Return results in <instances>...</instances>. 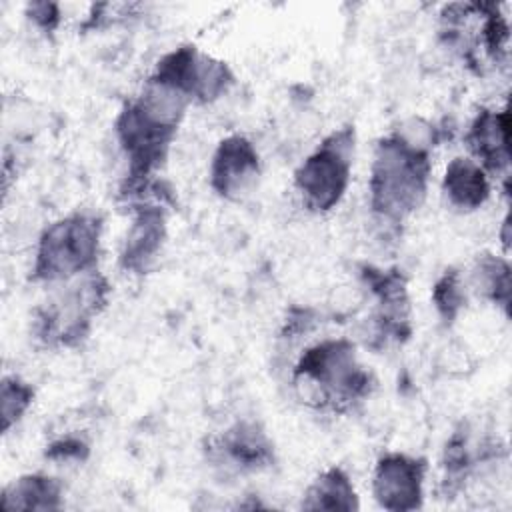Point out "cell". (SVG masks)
I'll return each instance as SVG.
<instances>
[{
	"label": "cell",
	"mask_w": 512,
	"mask_h": 512,
	"mask_svg": "<svg viewBox=\"0 0 512 512\" xmlns=\"http://www.w3.org/2000/svg\"><path fill=\"white\" fill-rule=\"evenodd\" d=\"M442 192L460 212L478 210L490 196V180L484 168L468 156L452 158L444 170Z\"/></svg>",
	"instance_id": "cell-14"
},
{
	"label": "cell",
	"mask_w": 512,
	"mask_h": 512,
	"mask_svg": "<svg viewBox=\"0 0 512 512\" xmlns=\"http://www.w3.org/2000/svg\"><path fill=\"white\" fill-rule=\"evenodd\" d=\"M472 160L484 172L498 174L510 164V112L480 108L464 136Z\"/></svg>",
	"instance_id": "cell-13"
},
{
	"label": "cell",
	"mask_w": 512,
	"mask_h": 512,
	"mask_svg": "<svg viewBox=\"0 0 512 512\" xmlns=\"http://www.w3.org/2000/svg\"><path fill=\"white\" fill-rule=\"evenodd\" d=\"M26 16L44 32H54L60 24V6L56 2H30L26 6Z\"/></svg>",
	"instance_id": "cell-21"
},
{
	"label": "cell",
	"mask_w": 512,
	"mask_h": 512,
	"mask_svg": "<svg viewBox=\"0 0 512 512\" xmlns=\"http://www.w3.org/2000/svg\"><path fill=\"white\" fill-rule=\"evenodd\" d=\"M294 384L302 398H310L316 408L344 414L362 404L374 390V376L356 356V346L348 338H328L304 350L298 358Z\"/></svg>",
	"instance_id": "cell-3"
},
{
	"label": "cell",
	"mask_w": 512,
	"mask_h": 512,
	"mask_svg": "<svg viewBox=\"0 0 512 512\" xmlns=\"http://www.w3.org/2000/svg\"><path fill=\"white\" fill-rule=\"evenodd\" d=\"M150 80L178 90L190 102L206 104L228 92L234 84V74L226 62L198 52L192 44H184L156 62Z\"/></svg>",
	"instance_id": "cell-7"
},
{
	"label": "cell",
	"mask_w": 512,
	"mask_h": 512,
	"mask_svg": "<svg viewBox=\"0 0 512 512\" xmlns=\"http://www.w3.org/2000/svg\"><path fill=\"white\" fill-rule=\"evenodd\" d=\"M188 104L190 100L178 90L148 78L142 92L122 106L114 122L116 140L128 160L120 192L154 180L168 158Z\"/></svg>",
	"instance_id": "cell-1"
},
{
	"label": "cell",
	"mask_w": 512,
	"mask_h": 512,
	"mask_svg": "<svg viewBox=\"0 0 512 512\" xmlns=\"http://www.w3.org/2000/svg\"><path fill=\"white\" fill-rule=\"evenodd\" d=\"M108 296V280L98 270L86 272L80 282L36 308L34 336L48 348H78L88 338L94 318L106 308Z\"/></svg>",
	"instance_id": "cell-5"
},
{
	"label": "cell",
	"mask_w": 512,
	"mask_h": 512,
	"mask_svg": "<svg viewBox=\"0 0 512 512\" xmlns=\"http://www.w3.org/2000/svg\"><path fill=\"white\" fill-rule=\"evenodd\" d=\"M300 508L354 512L360 508V502L346 470H342L340 466H330L322 474H318L306 488Z\"/></svg>",
	"instance_id": "cell-16"
},
{
	"label": "cell",
	"mask_w": 512,
	"mask_h": 512,
	"mask_svg": "<svg viewBox=\"0 0 512 512\" xmlns=\"http://www.w3.org/2000/svg\"><path fill=\"white\" fill-rule=\"evenodd\" d=\"M432 304L444 324H448V326L454 324V320L460 316L462 308L466 306L464 282H462V276L458 270L448 268L434 282Z\"/></svg>",
	"instance_id": "cell-19"
},
{
	"label": "cell",
	"mask_w": 512,
	"mask_h": 512,
	"mask_svg": "<svg viewBox=\"0 0 512 512\" xmlns=\"http://www.w3.org/2000/svg\"><path fill=\"white\" fill-rule=\"evenodd\" d=\"M172 192H156L132 202V224L120 250V268L130 274H146L166 240L168 210Z\"/></svg>",
	"instance_id": "cell-9"
},
{
	"label": "cell",
	"mask_w": 512,
	"mask_h": 512,
	"mask_svg": "<svg viewBox=\"0 0 512 512\" xmlns=\"http://www.w3.org/2000/svg\"><path fill=\"white\" fill-rule=\"evenodd\" d=\"M474 284L478 290L508 314L510 306V264L506 258L482 254L476 260Z\"/></svg>",
	"instance_id": "cell-17"
},
{
	"label": "cell",
	"mask_w": 512,
	"mask_h": 512,
	"mask_svg": "<svg viewBox=\"0 0 512 512\" xmlns=\"http://www.w3.org/2000/svg\"><path fill=\"white\" fill-rule=\"evenodd\" d=\"M34 386L16 374L4 376L0 384V430L8 434L34 402Z\"/></svg>",
	"instance_id": "cell-18"
},
{
	"label": "cell",
	"mask_w": 512,
	"mask_h": 512,
	"mask_svg": "<svg viewBox=\"0 0 512 512\" xmlns=\"http://www.w3.org/2000/svg\"><path fill=\"white\" fill-rule=\"evenodd\" d=\"M360 280L378 304L374 316L370 318L368 344L372 348H380L388 342H406L412 334V322L408 280L404 272L400 268H378L364 264L360 268Z\"/></svg>",
	"instance_id": "cell-8"
},
{
	"label": "cell",
	"mask_w": 512,
	"mask_h": 512,
	"mask_svg": "<svg viewBox=\"0 0 512 512\" xmlns=\"http://www.w3.org/2000/svg\"><path fill=\"white\" fill-rule=\"evenodd\" d=\"M88 454H90L88 442H84L78 436L56 438L44 450V456L52 462H84Z\"/></svg>",
	"instance_id": "cell-20"
},
{
	"label": "cell",
	"mask_w": 512,
	"mask_h": 512,
	"mask_svg": "<svg viewBox=\"0 0 512 512\" xmlns=\"http://www.w3.org/2000/svg\"><path fill=\"white\" fill-rule=\"evenodd\" d=\"M260 174L256 146L242 134L222 138L210 162V188L226 200L240 198Z\"/></svg>",
	"instance_id": "cell-11"
},
{
	"label": "cell",
	"mask_w": 512,
	"mask_h": 512,
	"mask_svg": "<svg viewBox=\"0 0 512 512\" xmlns=\"http://www.w3.org/2000/svg\"><path fill=\"white\" fill-rule=\"evenodd\" d=\"M208 452L214 460H222L240 472H258L270 468L276 460L272 440L254 420H240L226 428L210 440Z\"/></svg>",
	"instance_id": "cell-12"
},
{
	"label": "cell",
	"mask_w": 512,
	"mask_h": 512,
	"mask_svg": "<svg viewBox=\"0 0 512 512\" xmlns=\"http://www.w3.org/2000/svg\"><path fill=\"white\" fill-rule=\"evenodd\" d=\"M432 140L402 130L380 138L370 166V210L388 224H402L414 214L428 192Z\"/></svg>",
	"instance_id": "cell-2"
},
{
	"label": "cell",
	"mask_w": 512,
	"mask_h": 512,
	"mask_svg": "<svg viewBox=\"0 0 512 512\" xmlns=\"http://www.w3.org/2000/svg\"><path fill=\"white\" fill-rule=\"evenodd\" d=\"M102 228V216L88 210L72 212L46 226L36 244L30 280L68 282L96 270Z\"/></svg>",
	"instance_id": "cell-4"
},
{
	"label": "cell",
	"mask_w": 512,
	"mask_h": 512,
	"mask_svg": "<svg viewBox=\"0 0 512 512\" xmlns=\"http://www.w3.org/2000/svg\"><path fill=\"white\" fill-rule=\"evenodd\" d=\"M318 314L312 308H302V306H294L290 308L286 322H284V330H282V338H298L306 332H310L314 328V324Z\"/></svg>",
	"instance_id": "cell-22"
},
{
	"label": "cell",
	"mask_w": 512,
	"mask_h": 512,
	"mask_svg": "<svg viewBox=\"0 0 512 512\" xmlns=\"http://www.w3.org/2000/svg\"><path fill=\"white\" fill-rule=\"evenodd\" d=\"M62 482L54 476L34 472L14 478L2 488V510H40L54 512L62 508Z\"/></svg>",
	"instance_id": "cell-15"
},
{
	"label": "cell",
	"mask_w": 512,
	"mask_h": 512,
	"mask_svg": "<svg viewBox=\"0 0 512 512\" xmlns=\"http://www.w3.org/2000/svg\"><path fill=\"white\" fill-rule=\"evenodd\" d=\"M426 458L402 452H386L372 474V494L380 508L390 512L418 510L424 500Z\"/></svg>",
	"instance_id": "cell-10"
},
{
	"label": "cell",
	"mask_w": 512,
	"mask_h": 512,
	"mask_svg": "<svg viewBox=\"0 0 512 512\" xmlns=\"http://www.w3.org/2000/svg\"><path fill=\"white\" fill-rule=\"evenodd\" d=\"M354 126L330 132L296 168L294 188L310 212H330L346 194L354 162Z\"/></svg>",
	"instance_id": "cell-6"
},
{
	"label": "cell",
	"mask_w": 512,
	"mask_h": 512,
	"mask_svg": "<svg viewBox=\"0 0 512 512\" xmlns=\"http://www.w3.org/2000/svg\"><path fill=\"white\" fill-rule=\"evenodd\" d=\"M508 216L504 218V222H502V242H504V248L508 250Z\"/></svg>",
	"instance_id": "cell-23"
}]
</instances>
